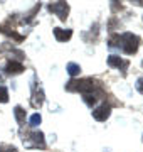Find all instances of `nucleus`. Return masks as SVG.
Wrapping results in <instances>:
<instances>
[{
    "mask_svg": "<svg viewBox=\"0 0 143 152\" xmlns=\"http://www.w3.org/2000/svg\"><path fill=\"white\" fill-rule=\"evenodd\" d=\"M120 46L125 54H135L138 51V46H140V39L136 36H133L131 32H126L120 36Z\"/></svg>",
    "mask_w": 143,
    "mask_h": 152,
    "instance_id": "1",
    "label": "nucleus"
},
{
    "mask_svg": "<svg viewBox=\"0 0 143 152\" xmlns=\"http://www.w3.org/2000/svg\"><path fill=\"white\" fill-rule=\"evenodd\" d=\"M66 88L69 90V91H81L83 95H86V93L93 91L94 81L93 80H79V81L72 80V81H69V85H67Z\"/></svg>",
    "mask_w": 143,
    "mask_h": 152,
    "instance_id": "2",
    "label": "nucleus"
},
{
    "mask_svg": "<svg viewBox=\"0 0 143 152\" xmlns=\"http://www.w3.org/2000/svg\"><path fill=\"white\" fill-rule=\"evenodd\" d=\"M49 10L54 12L56 15H59L61 20H66L67 12H69V5H67L66 2H57V4H51Z\"/></svg>",
    "mask_w": 143,
    "mask_h": 152,
    "instance_id": "3",
    "label": "nucleus"
},
{
    "mask_svg": "<svg viewBox=\"0 0 143 152\" xmlns=\"http://www.w3.org/2000/svg\"><path fill=\"white\" fill-rule=\"evenodd\" d=\"M110 113H111V108L108 105H101V107H98L96 110H93V117H94V120H98V122H105V120L110 117Z\"/></svg>",
    "mask_w": 143,
    "mask_h": 152,
    "instance_id": "4",
    "label": "nucleus"
},
{
    "mask_svg": "<svg viewBox=\"0 0 143 152\" xmlns=\"http://www.w3.org/2000/svg\"><path fill=\"white\" fill-rule=\"evenodd\" d=\"M54 36H56V39L59 41V42H66V41H69L71 39V36H72V31L71 29H67V31H64V29H54Z\"/></svg>",
    "mask_w": 143,
    "mask_h": 152,
    "instance_id": "5",
    "label": "nucleus"
},
{
    "mask_svg": "<svg viewBox=\"0 0 143 152\" xmlns=\"http://www.w3.org/2000/svg\"><path fill=\"white\" fill-rule=\"evenodd\" d=\"M30 139H32V144H29V147H42L46 145V142H44V134L42 132H34L32 135H30Z\"/></svg>",
    "mask_w": 143,
    "mask_h": 152,
    "instance_id": "6",
    "label": "nucleus"
},
{
    "mask_svg": "<svg viewBox=\"0 0 143 152\" xmlns=\"http://www.w3.org/2000/svg\"><path fill=\"white\" fill-rule=\"evenodd\" d=\"M24 69H25V68H24L20 63H9V64H7V68H5L7 75H20Z\"/></svg>",
    "mask_w": 143,
    "mask_h": 152,
    "instance_id": "7",
    "label": "nucleus"
},
{
    "mask_svg": "<svg viewBox=\"0 0 143 152\" xmlns=\"http://www.w3.org/2000/svg\"><path fill=\"white\" fill-rule=\"evenodd\" d=\"M108 64L118 66V68H128V61L121 59L120 56H110V58H108Z\"/></svg>",
    "mask_w": 143,
    "mask_h": 152,
    "instance_id": "8",
    "label": "nucleus"
},
{
    "mask_svg": "<svg viewBox=\"0 0 143 152\" xmlns=\"http://www.w3.org/2000/svg\"><path fill=\"white\" fill-rule=\"evenodd\" d=\"M32 107H40L42 105V102H44V93H42V90H39V91H34V96H32Z\"/></svg>",
    "mask_w": 143,
    "mask_h": 152,
    "instance_id": "9",
    "label": "nucleus"
},
{
    "mask_svg": "<svg viewBox=\"0 0 143 152\" xmlns=\"http://www.w3.org/2000/svg\"><path fill=\"white\" fill-rule=\"evenodd\" d=\"M14 113H15V120L20 125L25 122V110H24L22 107H15V108H14Z\"/></svg>",
    "mask_w": 143,
    "mask_h": 152,
    "instance_id": "10",
    "label": "nucleus"
},
{
    "mask_svg": "<svg viewBox=\"0 0 143 152\" xmlns=\"http://www.w3.org/2000/svg\"><path fill=\"white\" fill-rule=\"evenodd\" d=\"M67 73L71 76H77L81 73V66L76 64V63H69V64H67Z\"/></svg>",
    "mask_w": 143,
    "mask_h": 152,
    "instance_id": "11",
    "label": "nucleus"
},
{
    "mask_svg": "<svg viewBox=\"0 0 143 152\" xmlns=\"http://www.w3.org/2000/svg\"><path fill=\"white\" fill-rule=\"evenodd\" d=\"M9 102V90L5 86H0V103H7Z\"/></svg>",
    "mask_w": 143,
    "mask_h": 152,
    "instance_id": "12",
    "label": "nucleus"
},
{
    "mask_svg": "<svg viewBox=\"0 0 143 152\" xmlns=\"http://www.w3.org/2000/svg\"><path fill=\"white\" fill-rule=\"evenodd\" d=\"M40 122H42V118H40V115L39 113H34L32 117H30V120H29V124L32 125V127H37Z\"/></svg>",
    "mask_w": 143,
    "mask_h": 152,
    "instance_id": "13",
    "label": "nucleus"
},
{
    "mask_svg": "<svg viewBox=\"0 0 143 152\" xmlns=\"http://www.w3.org/2000/svg\"><path fill=\"white\" fill-rule=\"evenodd\" d=\"M83 100L89 105V107H93V105L96 103V98H94V95H91V93H86V95L83 96Z\"/></svg>",
    "mask_w": 143,
    "mask_h": 152,
    "instance_id": "14",
    "label": "nucleus"
},
{
    "mask_svg": "<svg viewBox=\"0 0 143 152\" xmlns=\"http://www.w3.org/2000/svg\"><path fill=\"white\" fill-rule=\"evenodd\" d=\"M0 152H17V149L12 145H2L0 147Z\"/></svg>",
    "mask_w": 143,
    "mask_h": 152,
    "instance_id": "15",
    "label": "nucleus"
},
{
    "mask_svg": "<svg viewBox=\"0 0 143 152\" xmlns=\"http://www.w3.org/2000/svg\"><path fill=\"white\" fill-rule=\"evenodd\" d=\"M136 90L143 95V78H140V80H138V83H136Z\"/></svg>",
    "mask_w": 143,
    "mask_h": 152,
    "instance_id": "16",
    "label": "nucleus"
}]
</instances>
